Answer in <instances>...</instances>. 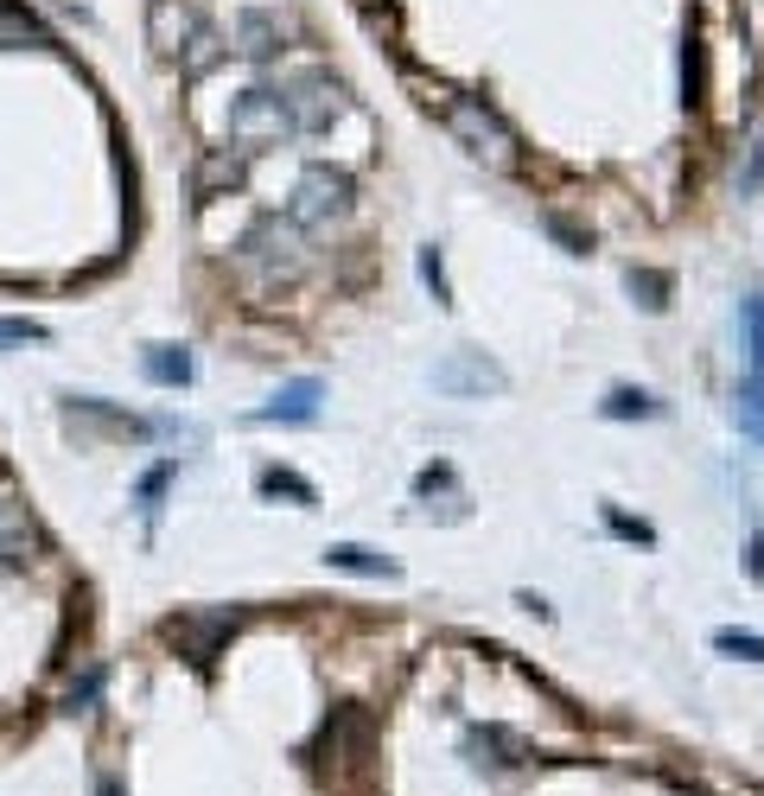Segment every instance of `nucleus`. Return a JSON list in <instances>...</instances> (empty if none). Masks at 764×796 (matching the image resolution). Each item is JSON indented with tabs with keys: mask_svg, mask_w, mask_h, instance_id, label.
<instances>
[{
	"mask_svg": "<svg viewBox=\"0 0 764 796\" xmlns=\"http://www.w3.org/2000/svg\"><path fill=\"white\" fill-rule=\"evenodd\" d=\"M427 90V109L446 115V128L459 134V147L472 153V160H484L491 173H509L516 166V134H509L497 115L484 109V103H466V96H452L446 83H421Z\"/></svg>",
	"mask_w": 764,
	"mask_h": 796,
	"instance_id": "nucleus-1",
	"label": "nucleus"
},
{
	"mask_svg": "<svg viewBox=\"0 0 764 796\" xmlns=\"http://www.w3.org/2000/svg\"><path fill=\"white\" fill-rule=\"evenodd\" d=\"M230 134L243 147L255 141H287L293 134V109H287V96H268V90H249L236 109H230Z\"/></svg>",
	"mask_w": 764,
	"mask_h": 796,
	"instance_id": "nucleus-2",
	"label": "nucleus"
},
{
	"mask_svg": "<svg viewBox=\"0 0 764 796\" xmlns=\"http://www.w3.org/2000/svg\"><path fill=\"white\" fill-rule=\"evenodd\" d=\"M344 204H351V179L331 173V166H313V173L299 179V191H293L287 218L293 223H331V218H344Z\"/></svg>",
	"mask_w": 764,
	"mask_h": 796,
	"instance_id": "nucleus-3",
	"label": "nucleus"
},
{
	"mask_svg": "<svg viewBox=\"0 0 764 796\" xmlns=\"http://www.w3.org/2000/svg\"><path fill=\"white\" fill-rule=\"evenodd\" d=\"M434 389L439 396H497L504 389V370L484 358V351H459L434 370Z\"/></svg>",
	"mask_w": 764,
	"mask_h": 796,
	"instance_id": "nucleus-4",
	"label": "nucleus"
},
{
	"mask_svg": "<svg viewBox=\"0 0 764 796\" xmlns=\"http://www.w3.org/2000/svg\"><path fill=\"white\" fill-rule=\"evenodd\" d=\"M230 631H236V612H204V618H173V624H166V637L185 644L198 663H211V651H218Z\"/></svg>",
	"mask_w": 764,
	"mask_h": 796,
	"instance_id": "nucleus-5",
	"label": "nucleus"
},
{
	"mask_svg": "<svg viewBox=\"0 0 764 796\" xmlns=\"http://www.w3.org/2000/svg\"><path fill=\"white\" fill-rule=\"evenodd\" d=\"M319 396H326V389H319L313 376H299V383H287L255 421H313V414H319Z\"/></svg>",
	"mask_w": 764,
	"mask_h": 796,
	"instance_id": "nucleus-6",
	"label": "nucleus"
},
{
	"mask_svg": "<svg viewBox=\"0 0 764 796\" xmlns=\"http://www.w3.org/2000/svg\"><path fill=\"white\" fill-rule=\"evenodd\" d=\"M146 383H160V389H185L191 383V351H179V344H153L141 358Z\"/></svg>",
	"mask_w": 764,
	"mask_h": 796,
	"instance_id": "nucleus-7",
	"label": "nucleus"
},
{
	"mask_svg": "<svg viewBox=\"0 0 764 796\" xmlns=\"http://www.w3.org/2000/svg\"><path fill=\"white\" fill-rule=\"evenodd\" d=\"M732 428H739V434H752V440H764V383L732 389Z\"/></svg>",
	"mask_w": 764,
	"mask_h": 796,
	"instance_id": "nucleus-8",
	"label": "nucleus"
},
{
	"mask_svg": "<svg viewBox=\"0 0 764 796\" xmlns=\"http://www.w3.org/2000/svg\"><path fill=\"white\" fill-rule=\"evenodd\" d=\"M326 561H331V567H351V574H396V561H383L376 548H357V542L326 548Z\"/></svg>",
	"mask_w": 764,
	"mask_h": 796,
	"instance_id": "nucleus-9",
	"label": "nucleus"
},
{
	"mask_svg": "<svg viewBox=\"0 0 764 796\" xmlns=\"http://www.w3.org/2000/svg\"><path fill=\"white\" fill-rule=\"evenodd\" d=\"M606 414H612V421H631V414L650 421L662 408H656V396H644V389H612V396H606Z\"/></svg>",
	"mask_w": 764,
	"mask_h": 796,
	"instance_id": "nucleus-10",
	"label": "nucleus"
},
{
	"mask_svg": "<svg viewBox=\"0 0 764 796\" xmlns=\"http://www.w3.org/2000/svg\"><path fill=\"white\" fill-rule=\"evenodd\" d=\"M236 26H243V38H249V45H243L249 58H268V51L281 45V33H274V20H268V13H243Z\"/></svg>",
	"mask_w": 764,
	"mask_h": 796,
	"instance_id": "nucleus-11",
	"label": "nucleus"
},
{
	"mask_svg": "<svg viewBox=\"0 0 764 796\" xmlns=\"http://www.w3.org/2000/svg\"><path fill=\"white\" fill-rule=\"evenodd\" d=\"M261 491H268V497H293V504H313V484L293 478V471H281V466L261 471Z\"/></svg>",
	"mask_w": 764,
	"mask_h": 796,
	"instance_id": "nucleus-12",
	"label": "nucleus"
},
{
	"mask_svg": "<svg viewBox=\"0 0 764 796\" xmlns=\"http://www.w3.org/2000/svg\"><path fill=\"white\" fill-rule=\"evenodd\" d=\"M739 319H745V338H752V363H759V376H764V293H752V300L739 306Z\"/></svg>",
	"mask_w": 764,
	"mask_h": 796,
	"instance_id": "nucleus-13",
	"label": "nucleus"
},
{
	"mask_svg": "<svg viewBox=\"0 0 764 796\" xmlns=\"http://www.w3.org/2000/svg\"><path fill=\"white\" fill-rule=\"evenodd\" d=\"M714 644H720V651H727V656H745V663H764V637H752V631H720Z\"/></svg>",
	"mask_w": 764,
	"mask_h": 796,
	"instance_id": "nucleus-14",
	"label": "nucleus"
},
{
	"mask_svg": "<svg viewBox=\"0 0 764 796\" xmlns=\"http://www.w3.org/2000/svg\"><path fill=\"white\" fill-rule=\"evenodd\" d=\"M96 694H103V669H83V676H77L71 688H64V707H90V701H96Z\"/></svg>",
	"mask_w": 764,
	"mask_h": 796,
	"instance_id": "nucleus-15",
	"label": "nucleus"
},
{
	"mask_svg": "<svg viewBox=\"0 0 764 796\" xmlns=\"http://www.w3.org/2000/svg\"><path fill=\"white\" fill-rule=\"evenodd\" d=\"M173 471H179V466H153V471L141 478V510H146V516L160 510V491H166V478H173Z\"/></svg>",
	"mask_w": 764,
	"mask_h": 796,
	"instance_id": "nucleus-16",
	"label": "nucleus"
},
{
	"mask_svg": "<svg viewBox=\"0 0 764 796\" xmlns=\"http://www.w3.org/2000/svg\"><path fill=\"white\" fill-rule=\"evenodd\" d=\"M421 274H427V288H434L439 300H446V274H439V255H434V249L421 255Z\"/></svg>",
	"mask_w": 764,
	"mask_h": 796,
	"instance_id": "nucleus-17",
	"label": "nucleus"
},
{
	"mask_svg": "<svg viewBox=\"0 0 764 796\" xmlns=\"http://www.w3.org/2000/svg\"><path fill=\"white\" fill-rule=\"evenodd\" d=\"M631 288H637V293H650L644 306H662V274H631Z\"/></svg>",
	"mask_w": 764,
	"mask_h": 796,
	"instance_id": "nucleus-18",
	"label": "nucleus"
},
{
	"mask_svg": "<svg viewBox=\"0 0 764 796\" xmlns=\"http://www.w3.org/2000/svg\"><path fill=\"white\" fill-rule=\"evenodd\" d=\"M0 338H45V326H33V319H0Z\"/></svg>",
	"mask_w": 764,
	"mask_h": 796,
	"instance_id": "nucleus-19",
	"label": "nucleus"
},
{
	"mask_svg": "<svg viewBox=\"0 0 764 796\" xmlns=\"http://www.w3.org/2000/svg\"><path fill=\"white\" fill-rule=\"evenodd\" d=\"M612 529H619V536H631V542H650V529H644V523H631V516H612Z\"/></svg>",
	"mask_w": 764,
	"mask_h": 796,
	"instance_id": "nucleus-20",
	"label": "nucleus"
},
{
	"mask_svg": "<svg viewBox=\"0 0 764 796\" xmlns=\"http://www.w3.org/2000/svg\"><path fill=\"white\" fill-rule=\"evenodd\" d=\"M759 179H764V141L752 147V166H745V191H752V185H759Z\"/></svg>",
	"mask_w": 764,
	"mask_h": 796,
	"instance_id": "nucleus-21",
	"label": "nucleus"
},
{
	"mask_svg": "<svg viewBox=\"0 0 764 796\" xmlns=\"http://www.w3.org/2000/svg\"><path fill=\"white\" fill-rule=\"evenodd\" d=\"M752 574H764V536L752 542Z\"/></svg>",
	"mask_w": 764,
	"mask_h": 796,
	"instance_id": "nucleus-22",
	"label": "nucleus"
},
{
	"mask_svg": "<svg viewBox=\"0 0 764 796\" xmlns=\"http://www.w3.org/2000/svg\"><path fill=\"white\" fill-rule=\"evenodd\" d=\"M96 796H121V784H115V777H103V784H96Z\"/></svg>",
	"mask_w": 764,
	"mask_h": 796,
	"instance_id": "nucleus-23",
	"label": "nucleus"
}]
</instances>
